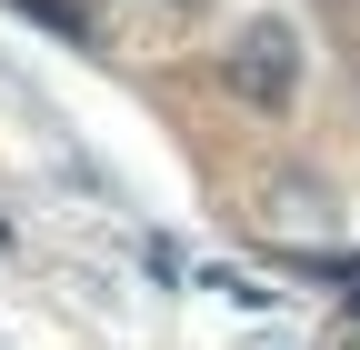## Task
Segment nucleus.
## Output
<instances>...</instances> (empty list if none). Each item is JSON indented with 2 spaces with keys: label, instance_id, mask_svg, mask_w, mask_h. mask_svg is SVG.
<instances>
[{
  "label": "nucleus",
  "instance_id": "nucleus-1",
  "mask_svg": "<svg viewBox=\"0 0 360 350\" xmlns=\"http://www.w3.org/2000/svg\"><path fill=\"white\" fill-rule=\"evenodd\" d=\"M231 91H240L250 110H290V101H300V30H290L281 11H260V20L231 40Z\"/></svg>",
  "mask_w": 360,
  "mask_h": 350
},
{
  "label": "nucleus",
  "instance_id": "nucleus-3",
  "mask_svg": "<svg viewBox=\"0 0 360 350\" xmlns=\"http://www.w3.org/2000/svg\"><path fill=\"white\" fill-rule=\"evenodd\" d=\"M340 350H360V330H340Z\"/></svg>",
  "mask_w": 360,
  "mask_h": 350
},
{
  "label": "nucleus",
  "instance_id": "nucleus-2",
  "mask_svg": "<svg viewBox=\"0 0 360 350\" xmlns=\"http://www.w3.org/2000/svg\"><path fill=\"white\" fill-rule=\"evenodd\" d=\"M281 221H330V200L310 190V181H281Z\"/></svg>",
  "mask_w": 360,
  "mask_h": 350
}]
</instances>
